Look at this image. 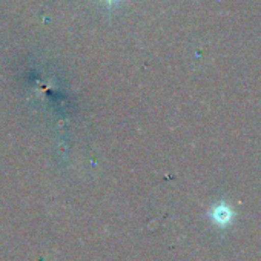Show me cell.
<instances>
[{"label":"cell","instance_id":"cell-1","mask_svg":"<svg viewBox=\"0 0 261 261\" xmlns=\"http://www.w3.org/2000/svg\"><path fill=\"white\" fill-rule=\"evenodd\" d=\"M212 220H214L217 224L224 226V224H227V223L232 220V211H230L227 206L220 204V206H217V207L212 211Z\"/></svg>","mask_w":261,"mask_h":261}]
</instances>
